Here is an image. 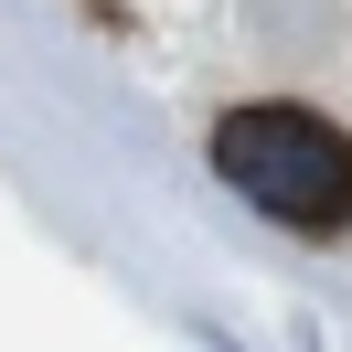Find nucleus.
Returning <instances> with one entry per match:
<instances>
[{"instance_id":"f257e3e1","label":"nucleus","mask_w":352,"mask_h":352,"mask_svg":"<svg viewBox=\"0 0 352 352\" xmlns=\"http://www.w3.org/2000/svg\"><path fill=\"white\" fill-rule=\"evenodd\" d=\"M214 171L235 182L256 214L299 224V235H342L352 224V139L320 107H224L214 118Z\"/></svg>"}]
</instances>
